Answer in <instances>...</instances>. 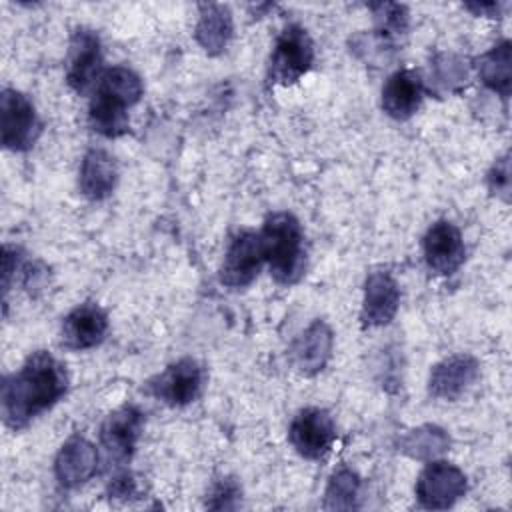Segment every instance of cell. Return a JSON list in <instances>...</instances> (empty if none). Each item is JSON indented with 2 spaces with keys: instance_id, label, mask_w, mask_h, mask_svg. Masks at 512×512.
Instances as JSON below:
<instances>
[{
  "instance_id": "cell-19",
  "label": "cell",
  "mask_w": 512,
  "mask_h": 512,
  "mask_svg": "<svg viewBox=\"0 0 512 512\" xmlns=\"http://www.w3.org/2000/svg\"><path fill=\"white\" fill-rule=\"evenodd\" d=\"M118 182V166L116 160L102 148H90L80 164L78 186L80 192L92 200L100 202L108 198Z\"/></svg>"
},
{
  "instance_id": "cell-1",
  "label": "cell",
  "mask_w": 512,
  "mask_h": 512,
  "mask_svg": "<svg viewBox=\"0 0 512 512\" xmlns=\"http://www.w3.org/2000/svg\"><path fill=\"white\" fill-rule=\"evenodd\" d=\"M66 366L46 350L32 352L24 364L2 382V418L12 430L26 428L68 392Z\"/></svg>"
},
{
  "instance_id": "cell-2",
  "label": "cell",
  "mask_w": 512,
  "mask_h": 512,
  "mask_svg": "<svg viewBox=\"0 0 512 512\" xmlns=\"http://www.w3.org/2000/svg\"><path fill=\"white\" fill-rule=\"evenodd\" d=\"M142 80L128 66L102 72L88 106V124L104 138L124 136L130 128L128 108L142 96Z\"/></svg>"
},
{
  "instance_id": "cell-15",
  "label": "cell",
  "mask_w": 512,
  "mask_h": 512,
  "mask_svg": "<svg viewBox=\"0 0 512 512\" xmlns=\"http://www.w3.org/2000/svg\"><path fill=\"white\" fill-rule=\"evenodd\" d=\"M400 306V288L394 276L386 270H374L366 276L362 298V324L368 328L386 326L392 322Z\"/></svg>"
},
{
  "instance_id": "cell-11",
  "label": "cell",
  "mask_w": 512,
  "mask_h": 512,
  "mask_svg": "<svg viewBox=\"0 0 512 512\" xmlns=\"http://www.w3.org/2000/svg\"><path fill=\"white\" fill-rule=\"evenodd\" d=\"M142 428L144 414L136 406L124 404L110 412L100 426V444L108 458L116 464L130 462L142 436Z\"/></svg>"
},
{
  "instance_id": "cell-18",
  "label": "cell",
  "mask_w": 512,
  "mask_h": 512,
  "mask_svg": "<svg viewBox=\"0 0 512 512\" xmlns=\"http://www.w3.org/2000/svg\"><path fill=\"white\" fill-rule=\"evenodd\" d=\"M332 346L334 334L330 326L324 320L316 318L296 336L290 350L292 362L302 374L314 376L322 372L324 366L328 364L332 356Z\"/></svg>"
},
{
  "instance_id": "cell-20",
  "label": "cell",
  "mask_w": 512,
  "mask_h": 512,
  "mask_svg": "<svg viewBox=\"0 0 512 512\" xmlns=\"http://www.w3.org/2000/svg\"><path fill=\"white\" fill-rule=\"evenodd\" d=\"M234 34L232 12L224 4H202L198 22L194 28V38L200 48L210 54L218 56L226 50L230 38Z\"/></svg>"
},
{
  "instance_id": "cell-25",
  "label": "cell",
  "mask_w": 512,
  "mask_h": 512,
  "mask_svg": "<svg viewBox=\"0 0 512 512\" xmlns=\"http://www.w3.org/2000/svg\"><path fill=\"white\" fill-rule=\"evenodd\" d=\"M432 68H434V80H436V84L444 86L446 90H454V88L460 86V84L466 80V76H468L466 66L462 64V60H460L458 56L446 54V52H444V54H438V56L434 58Z\"/></svg>"
},
{
  "instance_id": "cell-12",
  "label": "cell",
  "mask_w": 512,
  "mask_h": 512,
  "mask_svg": "<svg viewBox=\"0 0 512 512\" xmlns=\"http://www.w3.org/2000/svg\"><path fill=\"white\" fill-rule=\"evenodd\" d=\"M422 250H424L426 266L440 276L454 274L466 258L462 234L458 226L452 224L450 220H436L426 230L422 240Z\"/></svg>"
},
{
  "instance_id": "cell-10",
  "label": "cell",
  "mask_w": 512,
  "mask_h": 512,
  "mask_svg": "<svg viewBox=\"0 0 512 512\" xmlns=\"http://www.w3.org/2000/svg\"><path fill=\"white\" fill-rule=\"evenodd\" d=\"M264 264L260 234L240 230L228 244L220 266V282L228 288H246L254 282Z\"/></svg>"
},
{
  "instance_id": "cell-14",
  "label": "cell",
  "mask_w": 512,
  "mask_h": 512,
  "mask_svg": "<svg viewBox=\"0 0 512 512\" xmlns=\"http://www.w3.org/2000/svg\"><path fill=\"white\" fill-rule=\"evenodd\" d=\"M98 470L96 446L80 434L70 436L54 458V478L66 490L86 484Z\"/></svg>"
},
{
  "instance_id": "cell-13",
  "label": "cell",
  "mask_w": 512,
  "mask_h": 512,
  "mask_svg": "<svg viewBox=\"0 0 512 512\" xmlns=\"http://www.w3.org/2000/svg\"><path fill=\"white\" fill-rule=\"evenodd\" d=\"M480 376V364L470 354H452L430 370L428 394L438 400L454 402L464 396Z\"/></svg>"
},
{
  "instance_id": "cell-17",
  "label": "cell",
  "mask_w": 512,
  "mask_h": 512,
  "mask_svg": "<svg viewBox=\"0 0 512 512\" xmlns=\"http://www.w3.org/2000/svg\"><path fill=\"white\" fill-rule=\"evenodd\" d=\"M424 92V80L416 70H396L382 86V110L394 120H408L420 108Z\"/></svg>"
},
{
  "instance_id": "cell-8",
  "label": "cell",
  "mask_w": 512,
  "mask_h": 512,
  "mask_svg": "<svg viewBox=\"0 0 512 512\" xmlns=\"http://www.w3.org/2000/svg\"><path fill=\"white\" fill-rule=\"evenodd\" d=\"M102 76V44L94 30L76 28L66 56V82L76 94H88Z\"/></svg>"
},
{
  "instance_id": "cell-21",
  "label": "cell",
  "mask_w": 512,
  "mask_h": 512,
  "mask_svg": "<svg viewBox=\"0 0 512 512\" xmlns=\"http://www.w3.org/2000/svg\"><path fill=\"white\" fill-rule=\"evenodd\" d=\"M478 76L486 88L496 92L500 98L510 96L512 86V44L510 40L496 42L488 52L478 58Z\"/></svg>"
},
{
  "instance_id": "cell-29",
  "label": "cell",
  "mask_w": 512,
  "mask_h": 512,
  "mask_svg": "<svg viewBox=\"0 0 512 512\" xmlns=\"http://www.w3.org/2000/svg\"><path fill=\"white\" fill-rule=\"evenodd\" d=\"M468 10H472L474 14H480V16H498L500 12V4H494V2H476V4H466Z\"/></svg>"
},
{
  "instance_id": "cell-4",
  "label": "cell",
  "mask_w": 512,
  "mask_h": 512,
  "mask_svg": "<svg viewBox=\"0 0 512 512\" xmlns=\"http://www.w3.org/2000/svg\"><path fill=\"white\" fill-rule=\"evenodd\" d=\"M314 62V42L306 28L300 24H288L276 38L270 64L268 80L280 86L296 84Z\"/></svg>"
},
{
  "instance_id": "cell-7",
  "label": "cell",
  "mask_w": 512,
  "mask_h": 512,
  "mask_svg": "<svg viewBox=\"0 0 512 512\" xmlns=\"http://www.w3.org/2000/svg\"><path fill=\"white\" fill-rule=\"evenodd\" d=\"M204 386V368L194 358H180L148 380V394L158 402L182 408L192 404Z\"/></svg>"
},
{
  "instance_id": "cell-9",
  "label": "cell",
  "mask_w": 512,
  "mask_h": 512,
  "mask_svg": "<svg viewBox=\"0 0 512 512\" xmlns=\"http://www.w3.org/2000/svg\"><path fill=\"white\" fill-rule=\"evenodd\" d=\"M288 438L302 458L320 460L330 452L334 444L336 426L328 410L310 406L292 418Z\"/></svg>"
},
{
  "instance_id": "cell-24",
  "label": "cell",
  "mask_w": 512,
  "mask_h": 512,
  "mask_svg": "<svg viewBox=\"0 0 512 512\" xmlns=\"http://www.w3.org/2000/svg\"><path fill=\"white\" fill-rule=\"evenodd\" d=\"M360 498V478L350 468L336 470L324 492L326 510H354L358 508Z\"/></svg>"
},
{
  "instance_id": "cell-5",
  "label": "cell",
  "mask_w": 512,
  "mask_h": 512,
  "mask_svg": "<svg viewBox=\"0 0 512 512\" xmlns=\"http://www.w3.org/2000/svg\"><path fill=\"white\" fill-rule=\"evenodd\" d=\"M40 132L42 124L32 100L14 88H4L0 94L2 146L14 152H26L34 146Z\"/></svg>"
},
{
  "instance_id": "cell-23",
  "label": "cell",
  "mask_w": 512,
  "mask_h": 512,
  "mask_svg": "<svg viewBox=\"0 0 512 512\" xmlns=\"http://www.w3.org/2000/svg\"><path fill=\"white\" fill-rule=\"evenodd\" d=\"M370 10L374 12L376 20V30H374V40L380 48L388 50L402 36L408 32V8L404 4L396 2H378L370 4Z\"/></svg>"
},
{
  "instance_id": "cell-27",
  "label": "cell",
  "mask_w": 512,
  "mask_h": 512,
  "mask_svg": "<svg viewBox=\"0 0 512 512\" xmlns=\"http://www.w3.org/2000/svg\"><path fill=\"white\" fill-rule=\"evenodd\" d=\"M488 188L492 194L502 196V200H508L510 194V160L508 154L498 158L494 166L488 172Z\"/></svg>"
},
{
  "instance_id": "cell-6",
  "label": "cell",
  "mask_w": 512,
  "mask_h": 512,
  "mask_svg": "<svg viewBox=\"0 0 512 512\" xmlns=\"http://www.w3.org/2000/svg\"><path fill=\"white\" fill-rule=\"evenodd\" d=\"M416 498L426 510H446L452 508L468 490L466 474L446 462L428 460L416 480Z\"/></svg>"
},
{
  "instance_id": "cell-3",
  "label": "cell",
  "mask_w": 512,
  "mask_h": 512,
  "mask_svg": "<svg viewBox=\"0 0 512 512\" xmlns=\"http://www.w3.org/2000/svg\"><path fill=\"white\" fill-rule=\"evenodd\" d=\"M260 240L270 276L282 286L296 284L306 266L304 232L298 218L290 212L270 214L264 220Z\"/></svg>"
},
{
  "instance_id": "cell-28",
  "label": "cell",
  "mask_w": 512,
  "mask_h": 512,
  "mask_svg": "<svg viewBox=\"0 0 512 512\" xmlns=\"http://www.w3.org/2000/svg\"><path fill=\"white\" fill-rule=\"evenodd\" d=\"M110 500H132L138 496V482L134 478L132 472L128 470H122L118 472L110 482H108V488H106Z\"/></svg>"
},
{
  "instance_id": "cell-16",
  "label": "cell",
  "mask_w": 512,
  "mask_h": 512,
  "mask_svg": "<svg viewBox=\"0 0 512 512\" xmlns=\"http://www.w3.org/2000/svg\"><path fill=\"white\" fill-rule=\"evenodd\" d=\"M106 332V312L96 302H82L66 314L60 338L68 350H88L98 346L106 338Z\"/></svg>"
},
{
  "instance_id": "cell-22",
  "label": "cell",
  "mask_w": 512,
  "mask_h": 512,
  "mask_svg": "<svg viewBox=\"0 0 512 512\" xmlns=\"http://www.w3.org/2000/svg\"><path fill=\"white\" fill-rule=\"evenodd\" d=\"M450 448V436L436 424H422L400 440V450L414 460H434Z\"/></svg>"
},
{
  "instance_id": "cell-26",
  "label": "cell",
  "mask_w": 512,
  "mask_h": 512,
  "mask_svg": "<svg viewBox=\"0 0 512 512\" xmlns=\"http://www.w3.org/2000/svg\"><path fill=\"white\" fill-rule=\"evenodd\" d=\"M240 498H242L240 484L234 478L224 476V478H220L212 484V488L206 496V508H210V510H234V508H238Z\"/></svg>"
}]
</instances>
